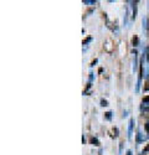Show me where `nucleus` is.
Masks as SVG:
<instances>
[{
    "instance_id": "1",
    "label": "nucleus",
    "mask_w": 149,
    "mask_h": 155,
    "mask_svg": "<svg viewBox=\"0 0 149 155\" xmlns=\"http://www.w3.org/2000/svg\"><path fill=\"white\" fill-rule=\"evenodd\" d=\"M92 143H95V145H98V140L97 139H92Z\"/></svg>"
},
{
    "instance_id": "2",
    "label": "nucleus",
    "mask_w": 149,
    "mask_h": 155,
    "mask_svg": "<svg viewBox=\"0 0 149 155\" xmlns=\"http://www.w3.org/2000/svg\"><path fill=\"white\" fill-rule=\"evenodd\" d=\"M137 42H138V39H137V37H136V39H133V44H134V45H136Z\"/></svg>"
},
{
    "instance_id": "3",
    "label": "nucleus",
    "mask_w": 149,
    "mask_h": 155,
    "mask_svg": "<svg viewBox=\"0 0 149 155\" xmlns=\"http://www.w3.org/2000/svg\"><path fill=\"white\" fill-rule=\"evenodd\" d=\"M147 60H148V62H149V51H148V54H147Z\"/></svg>"
},
{
    "instance_id": "4",
    "label": "nucleus",
    "mask_w": 149,
    "mask_h": 155,
    "mask_svg": "<svg viewBox=\"0 0 149 155\" xmlns=\"http://www.w3.org/2000/svg\"><path fill=\"white\" fill-rule=\"evenodd\" d=\"M147 130H148V133H149V123L147 124Z\"/></svg>"
}]
</instances>
